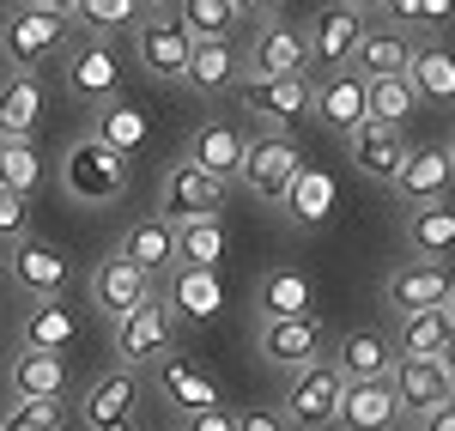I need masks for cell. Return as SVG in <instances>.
Here are the masks:
<instances>
[{
  "label": "cell",
  "mask_w": 455,
  "mask_h": 431,
  "mask_svg": "<svg viewBox=\"0 0 455 431\" xmlns=\"http://www.w3.org/2000/svg\"><path fill=\"white\" fill-rule=\"evenodd\" d=\"M61 182H68L73 201H85V207H98V201H116V195L128 188V158L92 134V140H79L68 158H61Z\"/></svg>",
  "instance_id": "1"
},
{
  "label": "cell",
  "mask_w": 455,
  "mask_h": 431,
  "mask_svg": "<svg viewBox=\"0 0 455 431\" xmlns=\"http://www.w3.org/2000/svg\"><path fill=\"white\" fill-rule=\"evenodd\" d=\"M237 177H243V188L255 201H291V188L304 177V158H298V146L285 140V134H261V140L243 146Z\"/></svg>",
  "instance_id": "2"
},
{
  "label": "cell",
  "mask_w": 455,
  "mask_h": 431,
  "mask_svg": "<svg viewBox=\"0 0 455 431\" xmlns=\"http://www.w3.org/2000/svg\"><path fill=\"white\" fill-rule=\"evenodd\" d=\"M340 364H298L291 371V389H285V426H298V431H328L334 426V401H340Z\"/></svg>",
  "instance_id": "3"
},
{
  "label": "cell",
  "mask_w": 455,
  "mask_h": 431,
  "mask_svg": "<svg viewBox=\"0 0 455 431\" xmlns=\"http://www.w3.org/2000/svg\"><path fill=\"white\" fill-rule=\"evenodd\" d=\"M61 12H43V6H19V12H6L0 19V61H12V68H43L55 49H61Z\"/></svg>",
  "instance_id": "4"
},
{
  "label": "cell",
  "mask_w": 455,
  "mask_h": 431,
  "mask_svg": "<svg viewBox=\"0 0 455 431\" xmlns=\"http://www.w3.org/2000/svg\"><path fill=\"white\" fill-rule=\"evenodd\" d=\"M388 389L401 401V413H431V407H443L455 401V371H450V353H437V359H401L388 364Z\"/></svg>",
  "instance_id": "5"
},
{
  "label": "cell",
  "mask_w": 455,
  "mask_h": 431,
  "mask_svg": "<svg viewBox=\"0 0 455 431\" xmlns=\"http://www.w3.org/2000/svg\"><path fill=\"white\" fill-rule=\"evenodd\" d=\"M171 334H176L171 304L146 291L128 316H116V353H122V364H134V371H140V364H152L158 353H171Z\"/></svg>",
  "instance_id": "6"
},
{
  "label": "cell",
  "mask_w": 455,
  "mask_h": 431,
  "mask_svg": "<svg viewBox=\"0 0 455 431\" xmlns=\"http://www.w3.org/2000/svg\"><path fill=\"white\" fill-rule=\"evenodd\" d=\"M6 261V274H12V286L25 291V298H55V291L73 280V261L61 243H43V237H12V250L0 255Z\"/></svg>",
  "instance_id": "7"
},
{
  "label": "cell",
  "mask_w": 455,
  "mask_h": 431,
  "mask_svg": "<svg viewBox=\"0 0 455 431\" xmlns=\"http://www.w3.org/2000/svg\"><path fill=\"white\" fill-rule=\"evenodd\" d=\"M134 49H140V68L164 85H182V68H188V49L195 36L182 31L176 12H146V25L134 31Z\"/></svg>",
  "instance_id": "8"
},
{
  "label": "cell",
  "mask_w": 455,
  "mask_h": 431,
  "mask_svg": "<svg viewBox=\"0 0 455 431\" xmlns=\"http://www.w3.org/2000/svg\"><path fill=\"white\" fill-rule=\"evenodd\" d=\"M134 407H140V371L134 364H116L104 371L92 389H85V426L92 431H140L134 426Z\"/></svg>",
  "instance_id": "9"
},
{
  "label": "cell",
  "mask_w": 455,
  "mask_h": 431,
  "mask_svg": "<svg viewBox=\"0 0 455 431\" xmlns=\"http://www.w3.org/2000/svg\"><path fill=\"white\" fill-rule=\"evenodd\" d=\"M401 401L388 389V377H347L334 401V426L340 431H395Z\"/></svg>",
  "instance_id": "10"
},
{
  "label": "cell",
  "mask_w": 455,
  "mask_h": 431,
  "mask_svg": "<svg viewBox=\"0 0 455 431\" xmlns=\"http://www.w3.org/2000/svg\"><path fill=\"white\" fill-rule=\"evenodd\" d=\"M347 152H352V164H358V171H364L371 182H395L401 158H407L401 122H377V116L352 122V128H347Z\"/></svg>",
  "instance_id": "11"
},
{
  "label": "cell",
  "mask_w": 455,
  "mask_h": 431,
  "mask_svg": "<svg viewBox=\"0 0 455 431\" xmlns=\"http://www.w3.org/2000/svg\"><path fill=\"white\" fill-rule=\"evenodd\" d=\"M243 104L255 116H267V122H298L310 109V79H304V68L298 73H249Z\"/></svg>",
  "instance_id": "12"
},
{
  "label": "cell",
  "mask_w": 455,
  "mask_h": 431,
  "mask_svg": "<svg viewBox=\"0 0 455 431\" xmlns=\"http://www.w3.org/2000/svg\"><path fill=\"white\" fill-rule=\"evenodd\" d=\"M322 353V323H315L310 310H298V316H267L261 328V359L280 364V371H298V364H310Z\"/></svg>",
  "instance_id": "13"
},
{
  "label": "cell",
  "mask_w": 455,
  "mask_h": 431,
  "mask_svg": "<svg viewBox=\"0 0 455 431\" xmlns=\"http://www.w3.org/2000/svg\"><path fill=\"white\" fill-rule=\"evenodd\" d=\"M146 291H152V274H146V267H134L122 250L104 255V261H98V274H92V304L104 310L109 323H116V316H128Z\"/></svg>",
  "instance_id": "14"
},
{
  "label": "cell",
  "mask_w": 455,
  "mask_h": 431,
  "mask_svg": "<svg viewBox=\"0 0 455 431\" xmlns=\"http://www.w3.org/2000/svg\"><path fill=\"white\" fill-rule=\"evenodd\" d=\"M219 201H225V182L207 177L201 164H176L171 177H164V201H158V213L171 219V225H182V219H195V213H219Z\"/></svg>",
  "instance_id": "15"
},
{
  "label": "cell",
  "mask_w": 455,
  "mask_h": 431,
  "mask_svg": "<svg viewBox=\"0 0 455 431\" xmlns=\"http://www.w3.org/2000/svg\"><path fill=\"white\" fill-rule=\"evenodd\" d=\"M304 36H310V61L340 68V61H352V49H358V36H364V12H358L352 0H334V6L315 12V25Z\"/></svg>",
  "instance_id": "16"
},
{
  "label": "cell",
  "mask_w": 455,
  "mask_h": 431,
  "mask_svg": "<svg viewBox=\"0 0 455 431\" xmlns=\"http://www.w3.org/2000/svg\"><path fill=\"white\" fill-rule=\"evenodd\" d=\"M43 122V79L36 68H12L0 79V140H31Z\"/></svg>",
  "instance_id": "17"
},
{
  "label": "cell",
  "mask_w": 455,
  "mask_h": 431,
  "mask_svg": "<svg viewBox=\"0 0 455 431\" xmlns=\"http://www.w3.org/2000/svg\"><path fill=\"white\" fill-rule=\"evenodd\" d=\"M158 389H164V401H171L176 413H201V407H219V383H212L207 371L195 359H182V353H158Z\"/></svg>",
  "instance_id": "18"
},
{
  "label": "cell",
  "mask_w": 455,
  "mask_h": 431,
  "mask_svg": "<svg viewBox=\"0 0 455 431\" xmlns=\"http://www.w3.org/2000/svg\"><path fill=\"white\" fill-rule=\"evenodd\" d=\"M455 182V152L450 146H425V152H407L401 158V171H395V188L413 201V207H425V201H443Z\"/></svg>",
  "instance_id": "19"
},
{
  "label": "cell",
  "mask_w": 455,
  "mask_h": 431,
  "mask_svg": "<svg viewBox=\"0 0 455 431\" xmlns=\"http://www.w3.org/2000/svg\"><path fill=\"white\" fill-rule=\"evenodd\" d=\"M450 340H455V310L450 304L401 310V334H395V353H401V359H437V353H450Z\"/></svg>",
  "instance_id": "20"
},
{
  "label": "cell",
  "mask_w": 455,
  "mask_h": 431,
  "mask_svg": "<svg viewBox=\"0 0 455 431\" xmlns=\"http://www.w3.org/2000/svg\"><path fill=\"white\" fill-rule=\"evenodd\" d=\"M237 73H243V55L231 49V36H195V49H188V68H182V85H195V92H225V85H237Z\"/></svg>",
  "instance_id": "21"
},
{
  "label": "cell",
  "mask_w": 455,
  "mask_h": 431,
  "mask_svg": "<svg viewBox=\"0 0 455 431\" xmlns=\"http://www.w3.org/2000/svg\"><path fill=\"white\" fill-rule=\"evenodd\" d=\"M383 298L395 304V316H401V310H425V304H450L455 286H450V274H443L437 261H407V267L388 274Z\"/></svg>",
  "instance_id": "22"
},
{
  "label": "cell",
  "mask_w": 455,
  "mask_h": 431,
  "mask_svg": "<svg viewBox=\"0 0 455 431\" xmlns=\"http://www.w3.org/2000/svg\"><path fill=\"white\" fill-rule=\"evenodd\" d=\"M68 92L79 104H109V98L122 92V61L109 55L104 43H85L68 61Z\"/></svg>",
  "instance_id": "23"
},
{
  "label": "cell",
  "mask_w": 455,
  "mask_h": 431,
  "mask_svg": "<svg viewBox=\"0 0 455 431\" xmlns=\"http://www.w3.org/2000/svg\"><path fill=\"white\" fill-rule=\"evenodd\" d=\"M243 134L231 122H201L195 128V146H188V164H201L207 177L219 182H237V164H243Z\"/></svg>",
  "instance_id": "24"
},
{
  "label": "cell",
  "mask_w": 455,
  "mask_h": 431,
  "mask_svg": "<svg viewBox=\"0 0 455 431\" xmlns=\"http://www.w3.org/2000/svg\"><path fill=\"white\" fill-rule=\"evenodd\" d=\"M6 377H12V395L19 401H49V395L68 389V359L61 353H43V347H25Z\"/></svg>",
  "instance_id": "25"
},
{
  "label": "cell",
  "mask_w": 455,
  "mask_h": 431,
  "mask_svg": "<svg viewBox=\"0 0 455 431\" xmlns=\"http://www.w3.org/2000/svg\"><path fill=\"white\" fill-rule=\"evenodd\" d=\"M171 304H176L182 323H212L219 304H225V286H219L212 267H188V261H182V274L171 280Z\"/></svg>",
  "instance_id": "26"
},
{
  "label": "cell",
  "mask_w": 455,
  "mask_h": 431,
  "mask_svg": "<svg viewBox=\"0 0 455 431\" xmlns=\"http://www.w3.org/2000/svg\"><path fill=\"white\" fill-rule=\"evenodd\" d=\"M310 61V36L298 25H267L249 49V73H298Z\"/></svg>",
  "instance_id": "27"
},
{
  "label": "cell",
  "mask_w": 455,
  "mask_h": 431,
  "mask_svg": "<svg viewBox=\"0 0 455 431\" xmlns=\"http://www.w3.org/2000/svg\"><path fill=\"white\" fill-rule=\"evenodd\" d=\"M73 340H79V316H73V304H61V291H55V298H36L31 316H25V347L68 353Z\"/></svg>",
  "instance_id": "28"
},
{
  "label": "cell",
  "mask_w": 455,
  "mask_h": 431,
  "mask_svg": "<svg viewBox=\"0 0 455 431\" xmlns=\"http://www.w3.org/2000/svg\"><path fill=\"white\" fill-rule=\"evenodd\" d=\"M122 255H128L134 267H146V274L158 280V274H164V267L176 261V225H171L164 213L140 219V225H134V231L122 237Z\"/></svg>",
  "instance_id": "29"
},
{
  "label": "cell",
  "mask_w": 455,
  "mask_h": 431,
  "mask_svg": "<svg viewBox=\"0 0 455 431\" xmlns=\"http://www.w3.org/2000/svg\"><path fill=\"white\" fill-rule=\"evenodd\" d=\"M310 109L347 134L352 122H364V73H334L328 85H315V92H310Z\"/></svg>",
  "instance_id": "30"
},
{
  "label": "cell",
  "mask_w": 455,
  "mask_h": 431,
  "mask_svg": "<svg viewBox=\"0 0 455 431\" xmlns=\"http://www.w3.org/2000/svg\"><path fill=\"white\" fill-rule=\"evenodd\" d=\"M340 377H388V364H395V340H388L383 328H352L347 340H340Z\"/></svg>",
  "instance_id": "31"
},
{
  "label": "cell",
  "mask_w": 455,
  "mask_h": 431,
  "mask_svg": "<svg viewBox=\"0 0 455 431\" xmlns=\"http://www.w3.org/2000/svg\"><path fill=\"white\" fill-rule=\"evenodd\" d=\"M407 85L419 92V104H450L455 98V61H450V49H413L407 55Z\"/></svg>",
  "instance_id": "32"
},
{
  "label": "cell",
  "mask_w": 455,
  "mask_h": 431,
  "mask_svg": "<svg viewBox=\"0 0 455 431\" xmlns=\"http://www.w3.org/2000/svg\"><path fill=\"white\" fill-rule=\"evenodd\" d=\"M219 255H225V219L219 213H195L176 225V261H188V267H219Z\"/></svg>",
  "instance_id": "33"
},
{
  "label": "cell",
  "mask_w": 455,
  "mask_h": 431,
  "mask_svg": "<svg viewBox=\"0 0 455 431\" xmlns=\"http://www.w3.org/2000/svg\"><path fill=\"white\" fill-rule=\"evenodd\" d=\"M419 109V92L407 85V73H377V79H364V116H377V122H407Z\"/></svg>",
  "instance_id": "34"
},
{
  "label": "cell",
  "mask_w": 455,
  "mask_h": 431,
  "mask_svg": "<svg viewBox=\"0 0 455 431\" xmlns=\"http://www.w3.org/2000/svg\"><path fill=\"white\" fill-rule=\"evenodd\" d=\"M407 55H413V43L401 31H364L358 49H352V61H358L364 79H377V73H407Z\"/></svg>",
  "instance_id": "35"
},
{
  "label": "cell",
  "mask_w": 455,
  "mask_h": 431,
  "mask_svg": "<svg viewBox=\"0 0 455 431\" xmlns=\"http://www.w3.org/2000/svg\"><path fill=\"white\" fill-rule=\"evenodd\" d=\"M407 243H413L419 255H450L455 250V207L425 201L419 213H413V225H407Z\"/></svg>",
  "instance_id": "36"
},
{
  "label": "cell",
  "mask_w": 455,
  "mask_h": 431,
  "mask_svg": "<svg viewBox=\"0 0 455 431\" xmlns=\"http://www.w3.org/2000/svg\"><path fill=\"white\" fill-rule=\"evenodd\" d=\"M298 310H310V274L274 267L261 280V316H298Z\"/></svg>",
  "instance_id": "37"
},
{
  "label": "cell",
  "mask_w": 455,
  "mask_h": 431,
  "mask_svg": "<svg viewBox=\"0 0 455 431\" xmlns=\"http://www.w3.org/2000/svg\"><path fill=\"white\" fill-rule=\"evenodd\" d=\"M98 109H104V116H98V140L116 146L122 158H134L146 146V109H128V104H116V98L98 104Z\"/></svg>",
  "instance_id": "38"
},
{
  "label": "cell",
  "mask_w": 455,
  "mask_h": 431,
  "mask_svg": "<svg viewBox=\"0 0 455 431\" xmlns=\"http://www.w3.org/2000/svg\"><path fill=\"white\" fill-rule=\"evenodd\" d=\"M36 182H43V158H36V146L31 140H0V188L31 195Z\"/></svg>",
  "instance_id": "39"
},
{
  "label": "cell",
  "mask_w": 455,
  "mask_h": 431,
  "mask_svg": "<svg viewBox=\"0 0 455 431\" xmlns=\"http://www.w3.org/2000/svg\"><path fill=\"white\" fill-rule=\"evenodd\" d=\"M176 19H182V31H188V36H231V25H237L243 12H237L231 0H182Z\"/></svg>",
  "instance_id": "40"
},
{
  "label": "cell",
  "mask_w": 455,
  "mask_h": 431,
  "mask_svg": "<svg viewBox=\"0 0 455 431\" xmlns=\"http://www.w3.org/2000/svg\"><path fill=\"white\" fill-rule=\"evenodd\" d=\"M68 12L79 19V25H85V31L109 36V31H128V25H134V12H140V0H73Z\"/></svg>",
  "instance_id": "41"
},
{
  "label": "cell",
  "mask_w": 455,
  "mask_h": 431,
  "mask_svg": "<svg viewBox=\"0 0 455 431\" xmlns=\"http://www.w3.org/2000/svg\"><path fill=\"white\" fill-rule=\"evenodd\" d=\"M0 431H61V395H49V401H12V413L0 419Z\"/></svg>",
  "instance_id": "42"
},
{
  "label": "cell",
  "mask_w": 455,
  "mask_h": 431,
  "mask_svg": "<svg viewBox=\"0 0 455 431\" xmlns=\"http://www.w3.org/2000/svg\"><path fill=\"white\" fill-rule=\"evenodd\" d=\"M25 231H31V195L0 188V243H12V237H25Z\"/></svg>",
  "instance_id": "43"
},
{
  "label": "cell",
  "mask_w": 455,
  "mask_h": 431,
  "mask_svg": "<svg viewBox=\"0 0 455 431\" xmlns=\"http://www.w3.org/2000/svg\"><path fill=\"white\" fill-rule=\"evenodd\" d=\"M388 12L407 19V25H443L450 19V0H388Z\"/></svg>",
  "instance_id": "44"
},
{
  "label": "cell",
  "mask_w": 455,
  "mask_h": 431,
  "mask_svg": "<svg viewBox=\"0 0 455 431\" xmlns=\"http://www.w3.org/2000/svg\"><path fill=\"white\" fill-rule=\"evenodd\" d=\"M188 431H237V413H225V401L201 407V413H188Z\"/></svg>",
  "instance_id": "45"
},
{
  "label": "cell",
  "mask_w": 455,
  "mask_h": 431,
  "mask_svg": "<svg viewBox=\"0 0 455 431\" xmlns=\"http://www.w3.org/2000/svg\"><path fill=\"white\" fill-rule=\"evenodd\" d=\"M237 431H291V426H285V413H274V407H249L243 419H237Z\"/></svg>",
  "instance_id": "46"
},
{
  "label": "cell",
  "mask_w": 455,
  "mask_h": 431,
  "mask_svg": "<svg viewBox=\"0 0 455 431\" xmlns=\"http://www.w3.org/2000/svg\"><path fill=\"white\" fill-rule=\"evenodd\" d=\"M425 431H455V401H443V407H431V413H419Z\"/></svg>",
  "instance_id": "47"
},
{
  "label": "cell",
  "mask_w": 455,
  "mask_h": 431,
  "mask_svg": "<svg viewBox=\"0 0 455 431\" xmlns=\"http://www.w3.org/2000/svg\"><path fill=\"white\" fill-rule=\"evenodd\" d=\"M231 6H237V12H274L280 0H231Z\"/></svg>",
  "instance_id": "48"
},
{
  "label": "cell",
  "mask_w": 455,
  "mask_h": 431,
  "mask_svg": "<svg viewBox=\"0 0 455 431\" xmlns=\"http://www.w3.org/2000/svg\"><path fill=\"white\" fill-rule=\"evenodd\" d=\"M25 6H43V12H68L73 0H25Z\"/></svg>",
  "instance_id": "49"
},
{
  "label": "cell",
  "mask_w": 455,
  "mask_h": 431,
  "mask_svg": "<svg viewBox=\"0 0 455 431\" xmlns=\"http://www.w3.org/2000/svg\"><path fill=\"white\" fill-rule=\"evenodd\" d=\"M352 6H358V12H371V6H388V0H352Z\"/></svg>",
  "instance_id": "50"
},
{
  "label": "cell",
  "mask_w": 455,
  "mask_h": 431,
  "mask_svg": "<svg viewBox=\"0 0 455 431\" xmlns=\"http://www.w3.org/2000/svg\"><path fill=\"white\" fill-rule=\"evenodd\" d=\"M146 6H164V0H140V12H146Z\"/></svg>",
  "instance_id": "51"
}]
</instances>
